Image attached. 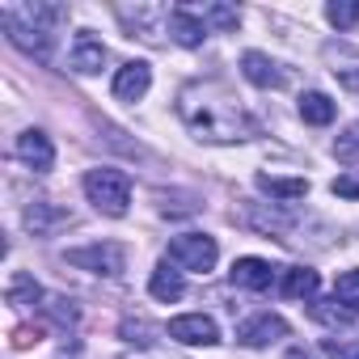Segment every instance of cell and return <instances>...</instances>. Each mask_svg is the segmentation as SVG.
Returning <instances> with one entry per match:
<instances>
[{
  "label": "cell",
  "mask_w": 359,
  "mask_h": 359,
  "mask_svg": "<svg viewBox=\"0 0 359 359\" xmlns=\"http://www.w3.org/2000/svg\"><path fill=\"white\" fill-rule=\"evenodd\" d=\"M182 118L191 123V131H199L208 140H241L254 131V123L241 114V106L233 97H212L208 89L182 93Z\"/></svg>",
  "instance_id": "cell-1"
},
{
  "label": "cell",
  "mask_w": 359,
  "mask_h": 359,
  "mask_svg": "<svg viewBox=\"0 0 359 359\" xmlns=\"http://www.w3.org/2000/svg\"><path fill=\"white\" fill-rule=\"evenodd\" d=\"M60 18L64 13L51 9V5H26V9H5V18H0V22H5L13 47H22L34 60H47L51 55V26Z\"/></svg>",
  "instance_id": "cell-2"
},
{
  "label": "cell",
  "mask_w": 359,
  "mask_h": 359,
  "mask_svg": "<svg viewBox=\"0 0 359 359\" xmlns=\"http://www.w3.org/2000/svg\"><path fill=\"white\" fill-rule=\"evenodd\" d=\"M85 195L106 216H127L131 203V177L123 169H89L85 173Z\"/></svg>",
  "instance_id": "cell-3"
},
{
  "label": "cell",
  "mask_w": 359,
  "mask_h": 359,
  "mask_svg": "<svg viewBox=\"0 0 359 359\" xmlns=\"http://www.w3.org/2000/svg\"><path fill=\"white\" fill-rule=\"evenodd\" d=\"M216 258H220V250H216V241H212L208 233H182V237L169 241V262H173L177 271L208 275V271L216 266Z\"/></svg>",
  "instance_id": "cell-4"
},
{
  "label": "cell",
  "mask_w": 359,
  "mask_h": 359,
  "mask_svg": "<svg viewBox=\"0 0 359 359\" xmlns=\"http://www.w3.org/2000/svg\"><path fill=\"white\" fill-rule=\"evenodd\" d=\"M68 266L93 271V275H123L127 254H123V245H118V241H93V245L68 250Z\"/></svg>",
  "instance_id": "cell-5"
},
{
  "label": "cell",
  "mask_w": 359,
  "mask_h": 359,
  "mask_svg": "<svg viewBox=\"0 0 359 359\" xmlns=\"http://www.w3.org/2000/svg\"><path fill=\"white\" fill-rule=\"evenodd\" d=\"M169 338L187 342V346H212V342L220 338V330H216L212 317H203V313H187V317H173V321H169Z\"/></svg>",
  "instance_id": "cell-6"
},
{
  "label": "cell",
  "mask_w": 359,
  "mask_h": 359,
  "mask_svg": "<svg viewBox=\"0 0 359 359\" xmlns=\"http://www.w3.org/2000/svg\"><path fill=\"white\" fill-rule=\"evenodd\" d=\"M241 72H245V81L258 85V89H283V85H287V72H283L271 55H262V51H245V55H241Z\"/></svg>",
  "instance_id": "cell-7"
},
{
  "label": "cell",
  "mask_w": 359,
  "mask_h": 359,
  "mask_svg": "<svg viewBox=\"0 0 359 359\" xmlns=\"http://www.w3.org/2000/svg\"><path fill=\"white\" fill-rule=\"evenodd\" d=\"M148 85H152V68H148L144 60H131V64H123L118 76H114V97H118V102H140V97L148 93Z\"/></svg>",
  "instance_id": "cell-8"
},
{
  "label": "cell",
  "mask_w": 359,
  "mask_h": 359,
  "mask_svg": "<svg viewBox=\"0 0 359 359\" xmlns=\"http://www.w3.org/2000/svg\"><path fill=\"white\" fill-rule=\"evenodd\" d=\"M237 338H241L245 346H271V342L287 338V321H283V317H275V313H262V317L245 321V325L237 330Z\"/></svg>",
  "instance_id": "cell-9"
},
{
  "label": "cell",
  "mask_w": 359,
  "mask_h": 359,
  "mask_svg": "<svg viewBox=\"0 0 359 359\" xmlns=\"http://www.w3.org/2000/svg\"><path fill=\"white\" fill-rule=\"evenodd\" d=\"M18 156L30 165V169H39V173H47L51 165H55V148H51V140L43 135V131H22L18 135Z\"/></svg>",
  "instance_id": "cell-10"
},
{
  "label": "cell",
  "mask_w": 359,
  "mask_h": 359,
  "mask_svg": "<svg viewBox=\"0 0 359 359\" xmlns=\"http://www.w3.org/2000/svg\"><path fill=\"white\" fill-rule=\"evenodd\" d=\"M229 275H233L237 287H250V292H266V287L275 283V266L262 262V258H237Z\"/></svg>",
  "instance_id": "cell-11"
},
{
  "label": "cell",
  "mask_w": 359,
  "mask_h": 359,
  "mask_svg": "<svg viewBox=\"0 0 359 359\" xmlns=\"http://www.w3.org/2000/svg\"><path fill=\"white\" fill-rule=\"evenodd\" d=\"M169 34L177 39V43H182V47H199L203 39H208V22L195 13V9H173L169 13Z\"/></svg>",
  "instance_id": "cell-12"
},
{
  "label": "cell",
  "mask_w": 359,
  "mask_h": 359,
  "mask_svg": "<svg viewBox=\"0 0 359 359\" xmlns=\"http://www.w3.org/2000/svg\"><path fill=\"white\" fill-rule=\"evenodd\" d=\"M317 287H321V279H317V271H309V266H287L283 279H279V292H283L287 300H313Z\"/></svg>",
  "instance_id": "cell-13"
},
{
  "label": "cell",
  "mask_w": 359,
  "mask_h": 359,
  "mask_svg": "<svg viewBox=\"0 0 359 359\" xmlns=\"http://www.w3.org/2000/svg\"><path fill=\"white\" fill-rule=\"evenodd\" d=\"M102 64H106V47H102L93 34H76V47H72V68H76L81 76H89V72H102Z\"/></svg>",
  "instance_id": "cell-14"
},
{
  "label": "cell",
  "mask_w": 359,
  "mask_h": 359,
  "mask_svg": "<svg viewBox=\"0 0 359 359\" xmlns=\"http://www.w3.org/2000/svg\"><path fill=\"white\" fill-rule=\"evenodd\" d=\"M258 191H266L271 199H283V203H292V199H304V195H309V182H304V177H279V173H258Z\"/></svg>",
  "instance_id": "cell-15"
},
{
  "label": "cell",
  "mask_w": 359,
  "mask_h": 359,
  "mask_svg": "<svg viewBox=\"0 0 359 359\" xmlns=\"http://www.w3.org/2000/svg\"><path fill=\"white\" fill-rule=\"evenodd\" d=\"M148 292L156 296V300H165V304H173V300H182V292H187V283H182V275H177L169 262H161L156 271H152V279H148Z\"/></svg>",
  "instance_id": "cell-16"
},
{
  "label": "cell",
  "mask_w": 359,
  "mask_h": 359,
  "mask_svg": "<svg viewBox=\"0 0 359 359\" xmlns=\"http://www.w3.org/2000/svg\"><path fill=\"white\" fill-rule=\"evenodd\" d=\"M309 317L321 321V325H330V330H346L355 321V313L346 304H338V296L334 300H309Z\"/></svg>",
  "instance_id": "cell-17"
},
{
  "label": "cell",
  "mask_w": 359,
  "mask_h": 359,
  "mask_svg": "<svg viewBox=\"0 0 359 359\" xmlns=\"http://www.w3.org/2000/svg\"><path fill=\"white\" fill-rule=\"evenodd\" d=\"M325 55H330V64H334L330 72H334V76H338V81H342L351 93H359V51H346V47H330Z\"/></svg>",
  "instance_id": "cell-18"
},
{
  "label": "cell",
  "mask_w": 359,
  "mask_h": 359,
  "mask_svg": "<svg viewBox=\"0 0 359 359\" xmlns=\"http://www.w3.org/2000/svg\"><path fill=\"white\" fill-rule=\"evenodd\" d=\"M60 224H68V212H60V208H51V203H34V208L26 212V229H30L34 237H47V233H55Z\"/></svg>",
  "instance_id": "cell-19"
},
{
  "label": "cell",
  "mask_w": 359,
  "mask_h": 359,
  "mask_svg": "<svg viewBox=\"0 0 359 359\" xmlns=\"http://www.w3.org/2000/svg\"><path fill=\"white\" fill-rule=\"evenodd\" d=\"M334 110H338V106H334L325 93H317V89H313V93H300V118H304V123L325 127V123H334Z\"/></svg>",
  "instance_id": "cell-20"
},
{
  "label": "cell",
  "mask_w": 359,
  "mask_h": 359,
  "mask_svg": "<svg viewBox=\"0 0 359 359\" xmlns=\"http://www.w3.org/2000/svg\"><path fill=\"white\" fill-rule=\"evenodd\" d=\"M43 300V287L34 283V275H26V271H18L13 279H9V304H18V309H26V304H39Z\"/></svg>",
  "instance_id": "cell-21"
},
{
  "label": "cell",
  "mask_w": 359,
  "mask_h": 359,
  "mask_svg": "<svg viewBox=\"0 0 359 359\" xmlns=\"http://www.w3.org/2000/svg\"><path fill=\"white\" fill-rule=\"evenodd\" d=\"M334 156L342 165H359V123H351L338 140H334Z\"/></svg>",
  "instance_id": "cell-22"
},
{
  "label": "cell",
  "mask_w": 359,
  "mask_h": 359,
  "mask_svg": "<svg viewBox=\"0 0 359 359\" xmlns=\"http://www.w3.org/2000/svg\"><path fill=\"white\" fill-rule=\"evenodd\" d=\"M334 296H338L351 313H359V271H342V275L334 279Z\"/></svg>",
  "instance_id": "cell-23"
},
{
  "label": "cell",
  "mask_w": 359,
  "mask_h": 359,
  "mask_svg": "<svg viewBox=\"0 0 359 359\" xmlns=\"http://www.w3.org/2000/svg\"><path fill=\"white\" fill-rule=\"evenodd\" d=\"M325 18H330V26H338V30H351V26L359 22V5H355V0H334V5H325Z\"/></svg>",
  "instance_id": "cell-24"
},
{
  "label": "cell",
  "mask_w": 359,
  "mask_h": 359,
  "mask_svg": "<svg viewBox=\"0 0 359 359\" xmlns=\"http://www.w3.org/2000/svg\"><path fill=\"white\" fill-rule=\"evenodd\" d=\"M199 18H203V22H212L216 30H233V26L241 22V13H237V9H229V5H208V9H199Z\"/></svg>",
  "instance_id": "cell-25"
},
{
  "label": "cell",
  "mask_w": 359,
  "mask_h": 359,
  "mask_svg": "<svg viewBox=\"0 0 359 359\" xmlns=\"http://www.w3.org/2000/svg\"><path fill=\"white\" fill-rule=\"evenodd\" d=\"M43 309H47V313H51L60 325H76V304H72V300L55 296V300H51V304H43Z\"/></svg>",
  "instance_id": "cell-26"
},
{
  "label": "cell",
  "mask_w": 359,
  "mask_h": 359,
  "mask_svg": "<svg viewBox=\"0 0 359 359\" xmlns=\"http://www.w3.org/2000/svg\"><path fill=\"white\" fill-rule=\"evenodd\" d=\"M148 334H152V325H144V321H123V338H127V342H140V346H148V342H152Z\"/></svg>",
  "instance_id": "cell-27"
},
{
  "label": "cell",
  "mask_w": 359,
  "mask_h": 359,
  "mask_svg": "<svg viewBox=\"0 0 359 359\" xmlns=\"http://www.w3.org/2000/svg\"><path fill=\"white\" fill-rule=\"evenodd\" d=\"M39 338H43L39 325H18V330H13V346H30V342H39Z\"/></svg>",
  "instance_id": "cell-28"
},
{
  "label": "cell",
  "mask_w": 359,
  "mask_h": 359,
  "mask_svg": "<svg viewBox=\"0 0 359 359\" xmlns=\"http://www.w3.org/2000/svg\"><path fill=\"white\" fill-rule=\"evenodd\" d=\"M334 195H342V199H359V177H334Z\"/></svg>",
  "instance_id": "cell-29"
},
{
  "label": "cell",
  "mask_w": 359,
  "mask_h": 359,
  "mask_svg": "<svg viewBox=\"0 0 359 359\" xmlns=\"http://www.w3.org/2000/svg\"><path fill=\"white\" fill-rule=\"evenodd\" d=\"M325 355H330V359H359V355H355L346 342H334V338L325 342Z\"/></svg>",
  "instance_id": "cell-30"
},
{
  "label": "cell",
  "mask_w": 359,
  "mask_h": 359,
  "mask_svg": "<svg viewBox=\"0 0 359 359\" xmlns=\"http://www.w3.org/2000/svg\"><path fill=\"white\" fill-rule=\"evenodd\" d=\"M283 359H313V351H304V346H292V351H287Z\"/></svg>",
  "instance_id": "cell-31"
}]
</instances>
